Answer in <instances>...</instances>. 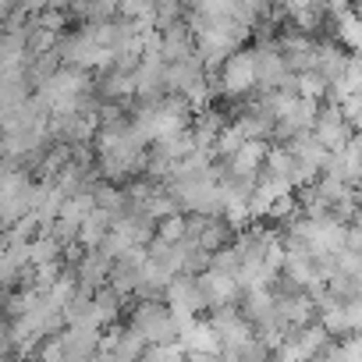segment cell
<instances>
[{
	"mask_svg": "<svg viewBox=\"0 0 362 362\" xmlns=\"http://www.w3.org/2000/svg\"><path fill=\"white\" fill-rule=\"evenodd\" d=\"M256 86V54L252 50H235L224 64H221V78L214 86V93L221 96H245Z\"/></svg>",
	"mask_w": 362,
	"mask_h": 362,
	"instance_id": "1",
	"label": "cell"
},
{
	"mask_svg": "<svg viewBox=\"0 0 362 362\" xmlns=\"http://www.w3.org/2000/svg\"><path fill=\"white\" fill-rule=\"evenodd\" d=\"M196 288L203 295V305L206 309H231V302L238 298V281L228 277V274H217V270H206L196 277Z\"/></svg>",
	"mask_w": 362,
	"mask_h": 362,
	"instance_id": "2",
	"label": "cell"
}]
</instances>
